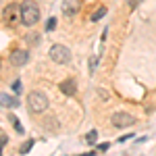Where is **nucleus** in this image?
<instances>
[{
  "label": "nucleus",
  "mask_w": 156,
  "mask_h": 156,
  "mask_svg": "<svg viewBox=\"0 0 156 156\" xmlns=\"http://www.w3.org/2000/svg\"><path fill=\"white\" fill-rule=\"evenodd\" d=\"M79 9H81V2H79V0H62V12H65L67 17L77 15Z\"/></svg>",
  "instance_id": "423d86ee"
},
{
  "label": "nucleus",
  "mask_w": 156,
  "mask_h": 156,
  "mask_svg": "<svg viewBox=\"0 0 156 156\" xmlns=\"http://www.w3.org/2000/svg\"><path fill=\"white\" fill-rule=\"evenodd\" d=\"M21 87H23L21 81H15V83H12V92H15V94H21Z\"/></svg>",
  "instance_id": "dca6fc26"
},
{
  "label": "nucleus",
  "mask_w": 156,
  "mask_h": 156,
  "mask_svg": "<svg viewBox=\"0 0 156 156\" xmlns=\"http://www.w3.org/2000/svg\"><path fill=\"white\" fill-rule=\"evenodd\" d=\"M27 106H29L31 112L40 115V112H44L48 108V98H46V94H42V92H31L27 96Z\"/></svg>",
  "instance_id": "f03ea898"
},
{
  "label": "nucleus",
  "mask_w": 156,
  "mask_h": 156,
  "mask_svg": "<svg viewBox=\"0 0 156 156\" xmlns=\"http://www.w3.org/2000/svg\"><path fill=\"white\" fill-rule=\"evenodd\" d=\"M96 137H98L96 131H87V135H85V142H87V144H96Z\"/></svg>",
  "instance_id": "9b49d317"
},
{
  "label": "nucleus",
  "mask_w": 156,
  "mask_h": 156,
  "mask_svg": "<svg viewBox=\"0 0 156 156\" xmlns=\"http://www.w3.org/2000/svg\"><path fill=\"white\" fill-rule=\"evenodd\" d=\"M9 119H11V123H12V125H15V129H17V131H19V133H23V127H21V123L17 121V117H12V115H11Z\"/></svg>",
  "instance_id": "ddd939ff"
},
{
  "label": "nucleus",
  "mask_w": 156,
  "mask_h": 156,
  "mask_svg": "<svg viewBox=\"0 0 156 156\" xmlns=\"http://www.w3.org/2000/svg\"><path fill=\"white\" fill-rule=\"evenodd\" d=\"M31 146H34V140H27V142L21 146V154H27V152L31 150Z\"/></svg>",
  "instance_id": "f8f14e48"
},
{
  "label": "nucleus",
  "mask_w": 156,
  "mask_h": 156,
  "mask_svg": "<svg viewBox=\"0 0 156 156\" xmlns=\"http://www.w3.org/2000/svg\"><path fill=\"white\" fill-rule=\"evenodd\" d=\"M104 15H106V6H100V9H98V11L92 15V21H100Z\"/></svg>",
  "instance_id": "9d476101"
},
{
  "label": "nucleus",
  "mask_w": 156,
  "mask_h": 156,
  "mask_svg": "<svg viewBox=\"0 0 156 156\" xmlns=\"http://www.w3.org/2000/svg\"><path fill=\"white\" fill-rule=\"evenodd\" d=\"M54 27H56V19H54V17H50L48 21H46V29H48V31H52Z\"/></svg>",
  "instance_id": "2eb2a0df"
},
{
  "label": "nucleus",
  "mask_w": 156,
  "mask_h": 156,
  "mask_svg": "<svg viewBox=\"0 0 156 156\" xmlns=\"http://www.w3.org/2000/svg\"><path fill=\"white\" fill-rule=\"evenodd\" d=\"M27 60H29V54H27V50H12L11 62L15 65V67H23Z\"/></svg>",
  "instance_id": "0eeeda50"
},
{
  "label": "nucleus",
  "mask_w": 156,
  "mask_h": 156,
  "mask_svg": "<svg viewBox=\"0 0 156 156\" xmlns=\"http://www.w3.org/2000/svg\"><path fill=\"white\" fill-rule=\"evenodd\" d=\"M40 21V6L34 0H25L21 2V23L27 27H34Z\"/></svg>",
  "instance_id": "f257e3e1"
},
{
  "label": "nucleus",
  "mask_w": 156,
  "mask_h": 156,
  "mask_svg": "<svg viewBox=\"0 0 156 156\" xmlns=\"http://www.w3.org/2000/svg\"><path fill=\"white\" fill-rule=\"evenodd\" d=\"M2 148H4V144H2V142H0V156H2Z\"/></svg>",
  "instance_id": "6ab92c4d"
},
{
  "label": "nucleus",
  "mask_w": 156,
  "mask_h": 156,
  "mask_svg": "<svg viewBox=\"0 0 156 156\" xmlns=\"http://www.w3.org/2000/svg\"><path fill=\"white\" fill-rule=\"evenodd\" d=\"M0 102H2V104H6L9 108H12V106H17V104H19V102H17L15 98L6 96V94H2V98H0Z\"/></svg>",
  "instance_id": "1a4fd4ad"
},
{
  "label": "nucleus",
  "mask_w": 156,
  "mask_h": 156,
  "mask_svg": "<svg viewBox=\"0 0 156 156\" xmlns=\"http://www.w3.org/2000/svg\"><path fill=\"white\" fill-rule=\"evenodd\" d=\"M60 92H62V94H67V96H73V94L77 92V83H75L73 79L62 81V83H60Z\"/></svg>",
  "instance_id": "6e6552de"
},
{
  "label": "nucleus",
  "mask_w": 156,
  "mask_h": 156,
  "mask_svg": "<svg viewBox=\"0 0 156 156\" xmlns=\"http://www.w3.org/2000/svg\"><path fill=\"white\" fill-rule=\"evenodd\" d=\"M110 123L115 127H129V125L135 123V119H133V115H129V112H115Z\"/></svg>",
  "instance_id": "20e7f679"
},
{
  "label": "nucleus",
  "mask_w": 156,
  "mask_h": 156,
  "mask_svg": "<svg viewBox=\"0 0 156 156\" xmlns=\"http://www.w3.org/2000/svg\"><path fill=\"white\" fill-rule=\"evenodd\" d=\"M125 2H127V6H129V9H135V6H137L142 0H125Z\"/></svg>",
  "instance_id": "f3484780"
},
{
  "label": "nucleus",
  "mask_w": 156,
  "mask_h": 156,
  "mask_svg": "<svg viewBox=\"0 0 156 156\" xmlns=\"http://www.w3.org/2000/svg\"><path fill=\"white\" fill-rule=\"evenodd\" d=\"M79 156H94V152H87V154H79Z\"/></svg>",
  "instance_id": "a211bd4d"
},
{
  "label": "nucleus",
  "mask_w": 156,
  "mask_h": 156,
  "mask_svg": "<svg viewBox=\"0 0 156 156\" xmlns=\"http://www.w3.org/2000/svg\"><path fill=\"white\" fill-rule=\"evenodd\" d=\"M4 19H6L9 25L19 23V19H21V9H19L17 4H9V6L4 9Z\"/></svg>",
  "instance_id": "39448f33"
},
{
  "label": "nucleus",
  "mask_w": 156,
  "mask_h": 156,
  "mask_svg": "<svg viewBox=\"0 0 156 156\" xmlns=\"http://www.w3.org/2000/svg\"><path fill=\"white\" fill-rule=\"evenodd\" d=\"M96 67H98V56H92L90 58V73H96Z\"/></svg>",
  "instance_id": "4468645a"
},
{
  "label": "nucleus",
  "mask_w": 156,
  "mask_h": 156,
  "mask_svg": "<svg viewBox=\"0 0 156 156\" xmlns=\"http://www.w3.org/2000/svg\"><path fill=\"white\" fill-rule=\"evenodd\" d=\"M48 56L54 62H58V65H67L69 60H71V50L67 48V46H62V44H54L52 48H50Z\"/></svg>",
  "instance_id": "7ed1b4c3"
}]
</instances>
